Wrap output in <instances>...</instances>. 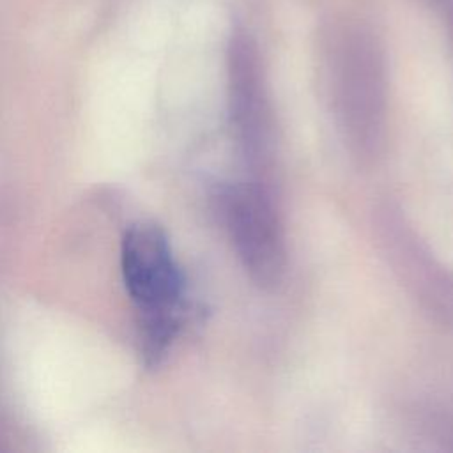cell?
Instances as JSON below:
<instances>
[{
	"label": "cell",
	"mask_w": 453,
	"mask_h": 453,
	"mask_svg": "<svg viewBox=\"0 0 453 453\" xmlns=\"http://www.w3.org/2000/svg\"><path fill=\"white\" fill-rule=\"evenodd\" d=\"M326 65L349 138L373 152L386 106V67L377 41L359 27L334 28L326 44Z\"/></svg>",
	"instance_id": "6da1fadb"
},
{
	"label": "cell",
	"mask_w": 453,
	"mask_h": 453,
	"mask_svg": "<svg viewBox=\"0 0 453 453\" xmlns=\"http://www.w3.org/2000/svg\"><path fill=\"white\" fill-rule=\"evenodd\" d=\"M225 223L244 271L262 288L280 285L287 267L285 234L267 193L257 184L226 189Z\"/></svg>",
	"instance_id": "3957f363"
},
{
	"label": "cell",
	"mask_w": 453,
	"mask_h": 453,
	"mask_svg": "<svg viewBox=\"0 0 453 453\" xmlns=\"http://www.w3.org/2000/svg\"><path fill=\"white\" fill-rule=\"evenodd\" d=\"M122 274L127 294L145 315L150 352H159L177 329L184 292L182 273L159 226L138 223L126 232Z\"/></svg>",
	"instance_id": "7a4b0ae2"
},
{
	"label": "cell",
	"mask_w": 453,
	"mask_h": 453,
	"mask_svg": "<svg viewBox=\"0 0 453 453\" xmlns=\"http://www.w3.org/2000/svg\"><path fill=\"white\" fill-rule=\"evenodd\" d=\"M228 108L239 143L251 163H264L273 145V115L264 69L253 39L234 30L226 53Z\"/></svg>",
	"instance_id": "277c9868"
}]
</instances>
